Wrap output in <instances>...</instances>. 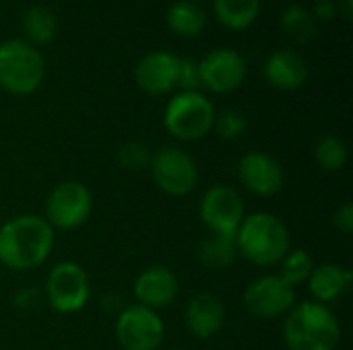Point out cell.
Here are the masks:
<instances>
[{"instance_id": "cell-11", "label": "cell", "mask_w": 353, "mask_h": 350, "mask_svg": "<svg viewBox=\"0 0 353 350\" xmlns=\"http://www.w3.org/2000/svg\"><path fill=\"white\" fill-rule=\"evenodd\" d=\"M199 217L211 235H232L236 237L238 227L246 217L242 196L228 186H213L205 192Z\"/></svg>"}, {"instance_id": "cell-34", "label": "cell", "mask_w": 353, "mask_h": 350, "mask_svg": "<svg viewBox=\"0 0 353 350\" xmlns=\"http://www.w3.org/2000/svg\"><path fill=\"white\" fill-rule=\"evenodd\" d=\"M170 350H182V349H170Z\"/></svg>"}, {"instance_id": "cell-16", "label": "cell", "mask_w": 353, "mask_h": 350, "mask_svg": "<svg viewBox=\"0 0 353 350\" xmlns=\"http://www.w3.org/2000/svg\"><path fill=\"white\" fill-rule=\"evenodd\" d=\"M188 332L199 340H209L221 332L225 324V305L213 293H196L184 311Z\"/></svg>"}, {"instance_id": "cell-29", "label": "cell", "mask_w": 353, "mask_h": 350, "mask_svg": "<svg viewBox=\"0 0 353 350\" xmlns=\"http://www.w3.org/2000/svg\"><path fill=\"white\" fill-rule=\"evenodd\" d=\"M333 225L339 233L343 235H352L353 233V204L352 202H345L341 204L337 210H335V217H333Z\"/></svg>"}, {"instance_id": "cell-8", "label": "cell", "mask_w": 353, "mask_h": 350, "mask_svg": "<svg viewBox=\"0 0 353 350\" xmlns=\"http://www.w3.org/2000/svg\"><path fill=\"white\" fill-rule=\"evenodd\" d=\"M114 336L122 350H157L165 340V324L157 311L132 303L118 311Z\"/></svg>"}, {"instance_id": "cell-6", "label": "cell", "mask_w": 353, "mask_h": 350, "mask_svg": "<svg viewBox=\"0 0 353 350\" xmlns=\"http://www.w3.org/2000/svg\"><path fill=\"white\" fill-rule=\"evenodd\" d=\"M91 297V283L85 268L72 260L58 262L46 276V301L62 316L81 311Z\"/></svg>"}, {"instance_id": "cell-19", "label": "cell", "mask_w": 353, "mask_h": 350, "mask_svg": "<svg viewBox=\"0 0 353 350\" xmlns=\"http://www.w3.org/2000/svg\"><path fill=\"white\" fill-rule=\"evenodd\" d=\"M165 25L170 31L182 37L199 35L207 25V14L199 2L192 0H176L165 10Z\"/></svg>"}, {"instance_id": "cell-12", "label": "cell", "mask_w": 353, "mask_h": 350, "mask_svg": "<svg viewBox=\"0 0 353 350\" xmlns=\"http://www.w3.org/2000/svg\"><path fill=\"white\" fill-rule=\"evenodd\" d=\"M201 87L211 93L228 95L242 87L246 78V60L232 47H215L199 62Z\"/></svg>"}, {"instance_id": "cell-20", "label": "cell", "mask_w": 353, "mask_h": 350, "mask_svg": "<svg viewBox=\"0 0 353 350\" xmlns=\"http://www.w3.org/2000/svg\"><path fill=\"white\" fill-rule=\"evenodd\" d=\"M215 19L230 31H246L261 14V0H213Z\"/></svg>"}, {"instance_id": "cell-35", "label": "cell", "mask_w": 353, "mask_h": 350, "mask_svg": "<svg viewBox=\"0 0 353 350\" xmlns=\"http://www.w3.org/2000/svg\"><path fill=\"white\" fill-rule=\"evenodd\" d=\"M192 2H196V0H192Z\"/></svg>"}, {"instance_id": "cell-9", "label": "cell", "mask_w": 353, "mask_h": 350, "mask_svg": "<svg viewBox=\"0 0 353 350\" xmlns=\"http://www.w3.org/2000/svg\"><path fill=\"white\" fill-rule=\"evenodd\" d=\"M155 186L170 196H186L199 184L196 161L180 146H161L149 163Z\"/></svg>"}, {"instance_id": "cell-5", "label": "cell", "mask_w": 353, "mask_h": 350, "mask_svg": "<svg viewBox=\"0 0 353 350\" xmlns=\"http://www.w3.org/2000/svg\"><path fill=\"white\" fill-rule=\"evenodd\" d=\"M215 113V105L201 91H180L165 105L163 126L176 140L194 142L213 130Z\"/></svg>"}, {"instance_id": "cell-21", "label": "cell", "mask_w": 353, "mask_h": 350, "mask_svg": "<svg viewBox=\"0 0 353 350\" xmlns=\"http://www.w3.org/2000/svg\"><path fill=\"white\" fill-rule=\"evenodd\" d=\"M23 31L33 47L50 45L58 33V19L46 4H33L23 14Z\"/></svg>"}, {"instance_id": "cell-24", "label": "cell", "mask_w": 353, "mask_h": 350, "mask_svg": "<svg viewBox=\"0 0 353 350\" xmlns=\"http://www.w3.org/2000/svg\"><path fill=\"white\" fill-rule=\"evenodd\" d=\"M314 260L306 250H290L285 258L279 262V276L294 289L302 287L308 283L312 270H314Z\"/></svg>"}, {"instance_id": "cell-23", "label": "cell", "mask_w": 353, "mask_h": 350, "mask_svg": "<svg viewBox=\"0 0 353 350\" xmlns=\"http://www.w3.org/2000/svg\"><path fill=\"white\" fill-rule=\"evenodd\" d=\"M238 258L236 237L232 235H211L199 245V260L211 270L230 268Z\"/></svg>"}, {"instance_id": "cell-10", "label": "cell", "mask_w": 353, "mask_h": 350, "mask_svg": "<svg viewBox=\"0 0 353 350\" xmlns=\"http://www.w3.org/2000/svg\"><path fill=\"white\" fill-rule=\"evenodd\" d=\"M242 303L259 320H277L296 305V289L279 274H263L244 289Z\"/></svg>"}, {"instance_id": "cell-28", "label": "cell", "mask_w": 353, "mask_h": 350, "mask_svg": "<svg viewBox=\"0 0 353 350\" xmlns=\"http://www.w3.org/2000/svg\"><path fill=\"white\" fill-rule=\"evenodd\" d=\"M178 87L182 91H199L201 76H199V62L194 58H180Z\"/></svg>"}, {"instance_id": "cell-14", "label": "cell", "mask_w": 353, "mask_h": 350, "mask_svg": "<svg viewBox=\"0 0 353 350\" xmlns=\"http://www.w3.org/2000/svg\"><path fill=\"white\" fill-rule=\"evenodd\" d=\"M178 72H180V56L165 50H157L145 54L139 60L134 68V80L141 91L159 97L172 93L178 87Z\"/></svg>"}, {"instance_id": "cell-15", "label": "cell", "mask_w": 353, "mask_h": 350, "mask_svg": "<svg viewBox=\"0 0 353 350\" xmlns=\"http://www.w3.org/2000/svg\"><path fill=\"white\" fill-rule=\"evenodd\" d=\"M178 293H180L178 276L163 264H153L145 268L132 283V295L137 303L153 311L172 305Z\"/></svg>"}, {"instance_id": "cell-30", "label": "cell", "mask_w": 353, "mask_h": 350, "mask_svg": "<svg viewBox=\"0 0 353 350\" xmlns=\"http://www.w3.org/2000/svg\"><path fill=\"white\" fill-rule=\"evenodd\" d=\"M37 303H39V291H35V289L25 287V289H19V291L12 295V305H14L19 311H29V309H33Z\"/></svg>"}, {"instance_id": "cell-17", "label": "cell", "mask_w": 353, "mask_h": 350, "mask_svg": "<svg viewBox=\"0 0 353 350\" xmlns=\"http://www.w3.org/2000/svg\"><path fill=\"white\" fill-rule=\"evenodd\" d=\"M265 80L279 91H296L308 78V64L296 50H277L273 52L263 66Z\"/></svg>"}, {"instance_id": "cell-7", "label": "cell", "mask_w": 353, "mask_h": 350, "mask_svg": "<svg viewBox=\"0 0 353 350\" xmlns=\"http://www.w3.org/2000/svg\"><path fill=\"white\" fill-rule=\"evenodd\" d=\"M43 210V219L54 231H72L89 221L93 210V194L85 184L77 179H66L52 188L46 198Z\"/></svg>"}, {"instance_id": "cell-25", "label": "cell", "mask_w": 353, "mask_h": 350, "mask_svg": "<svg viewBox=\"0 0 353 350\" xmlns=\"http://www.w3.org/2000/svg\"><path fill=\"white\" fill-rule=\"evenodd\" d=\"M314 161L325 171H341L347 163V144L339 136L327 134L314 144Z\"/></svg>"}, {"instance_id": "cell-27", "label": "cell", "mask_w": 353, "mask_h": 350, "mask_svg": "<svg viewBox=\"0 0 353 350\" xmlns=\"http://www.w3.org/2000/svg\"><path fill=\"white\" fill-rule=\"evenodd\" d=\"M213 130L225 140H238L248 130V118L238 109H223L221 113H215Z\"/></svg>"}, {"instance_id": "cell-36", "label": "cell", "mask_w": 353, "mask_h": 350, "mask_svg": "<svg viewBox=\"0 0 353 350\" xmlns=\"http://www.w3.org/2000/svg\"><path fill=\"white\" fill-rule=\"evenodd\" d=\"M0 225H2V223H0Z\"/></svg>"}, {"instance_id": "cell-1", "label": "cell", "mask_w": 353, "mask_h": 350, "mask_svg": "<svg viewBox=\"0 0 353 350\" xmlns=\"http://www.w3.org/2000/svg\"><path fill=\"white\" fill-rule=\"evenodd\" d=\"M56 233L39 215H19L0 225V264L14 272L41 266L54 250Z\"/></svg>"}, {"instance_id": "cell-33", "label": "cell", "mask_w": 353, "mask_h": 350, "mask_svg": "<svg viewBox=\"0 0 353 350\" xmlns=\"http://www.w3.org/2000/svg\"><path fill=\"white\" fill-rule=\"evenodd\" d=\"M337 14H341L345 21H352L353 14V0H335Z\"/></svg>"}, {"instance_id": "cell-18", "label": "cell", "mask_w": 353, "mask_h": 350, "mask_svg": "<svg viewBox=\"0 0 353 350\" xmlns=\"http://www.w3.org/2000/svg\"><path fill=\"white\" fill-rule=\"evenodd\" d=\"M353 272L345 266L327 262L321 266H314L310 278H308V291L312 295V301L331 305L339 301L352 287Z\"/></svg>"}, {"instance_id": "cell-2", "label": "cell", "mask_w": 353, "mask_h": 350, "mask_svg": "<svg viewBox=\"0 0 353 350\" xmlns=\"http://www.w3.org/2000/svg\"><path fill=\"white\" fill-rule=\"evenodd\" d=\"M236 248L238 256L259 268L279 266L290 252L288 225L273 212L259 210L246 215L236 231Z\"/></svg>"}, {"instance_id": "cell-13", "label": "cell", "mask_w": 353, "mask_h": 350, "mask_svg": "<svg viewBox=\"0 0 353 350\" xmlns=\"http://www.w3.org/2000/svg\"><path fill=\"white\" fill-rule=\"evenodd\" d=\"M238 177L248 192L261 198L275 196L285 184L281 163L265 151H250L238 163Z\"/></svg>"}, {"instance_id": "cell-3", "label": "cell", "mask_w": 353, "mask_h": 350, "mask_svg": "<svg viewBox=\"0 0 353 350\" xmlns=\"http://www.w3.org/2000/svg\"><path fill=\"white\" fill-rule=\"evenodd\" d=\"M283 340L290 350H335L341 342V324L329 305L304 301L285 314Z\"/></svg>"}, {"instance_id": "cell-22", "label": "cell", "mask_w": 353, "mask_h": 350, "mask_svg": "<svg viewBox=\"0 0 353 350\" xmlns=\"http://www.w3.org/2000/svg\"><path fill=\"white\" fill-rule=\"evenodd\" d=\"M281 31L288 39H292L294 43L306 45L310 43L316 33V19L312 17L310 8H306L304 4H290L283 12H281Z\"/></svg>"}, {"instance_id": "cell-31", "label": "cell", "mask_w": 353, "mask_h": 350, "mask_svg": "<svg viewBox=\"0 0 353 350\" xmlns=\"http://www.w3.org/2000/svg\"><path fill=\"white\" fill-rule=\"evenodd\" d=\"M312 17L316 21H331L337 17V8H335V0H316L314 8L310 10Z\"/></svg>"}, {"instance_id": "cell-26", "label": "cell", "mask_w": 353, "mask_h": 350, "mask_svg": "<svg viewBox=\"0 0 353 350\" xmlns=\"http://www.w3.org/2000/svg\"><path fill=\"white\" fill-rule=\"evenodd\" d=\"M151 149L145 144V142H139V140H130V142H124L118 153H116V161L122 169L126 171H141V169H147L149 163H151Z\"/></svg>"}, {"instance_id": "cell-32", "label": "cell", "mask_w": 353, "mask_h": 350, "mask_svg": "<svg viewBox=\"0 0 353 350\" xmlns=\"http://www.w3.org/2000/svg\"><path fill=\"white\" fill-rule=\"evenodd\" d=\"M101 307H103L105 311L118 316V311L122 309V301H120V297L114 295V293H112V295H103V297H101Z\"/></svg>"}, {"instance_id": "cell-4", "label": "cell", "mask_w": 353, "mask_h": 350, "mask_svg": "<svg viewBox=\"0 0 353 350\" xmlns=\"http://www.w3.org/2000/svg\"><path fill=\"white\" fill-rule=\"evenodd\" d=\"M46 62L37 47L23 39L0 43V89L10 95H31L39 89Z\"/></svg>"}]
</instances>
